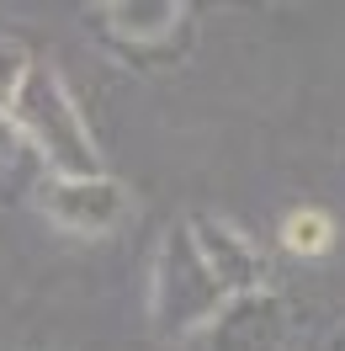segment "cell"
I'll return each mask as SVG.
<instances>
[{
	"label": "cell",
	"instance_id": "cell-1",
	"mask_svg": "<svg viewBox=\"0 0 345 351\" xmlns=\"http://www.w3.org/2000/svg\"><path fill=\"white\" fill-rule=\"evenodd\" d=\"M11 123L32 144L38 165H48L53 176H101V149H96L75 96L64 90V80L48 64L27 69L22 90L11 101Z\"/></svg>",
	"mask_w": 345,
	"mask_h": 351
},
{
	"label": "cell",
	"instance_id": "cell-2",
	"mask_svg": "<svg viewBox=\"0 0 345 351\" xmlns=\"http://www.w3.org/2000/svg\"><path fill=\"white\" fill-rule=\"evenodd\" d=\"M223 304H229V293H223L218 277L207 271L186 219L170 223L165 240H159V250H154V271H149V319L159 325V335L207 330Z\"/></svg>",
	"mask_w": 345,
	"mask_h": 351
},
{
	"label": "cell",
	"instance_id": "cell-3",
	"mask_svg": "<svg viewBox=\"0 0 345 351\" xmlns=\"http://www.w3.org/2000/svg\"><path fill=\"white\" fill-rule=\"evenodd\" d=\"M38 202L69 234H112L128 219V192L112 176H48L38 186Z\"/></svg>",
	"mask_w": 345,
	"mask_h": 351
},
{
	"label": "cell",
	"instance_id": "cell-4",
	"mask_svg": "<svg viewBox=\"0 0 345 351\" xmlns=\"http://www.w3.org/2000/svg\"><path fill=\"white\" fill-rule=\"evenodd\" d=\"M186 229H192L207 271L218 277V287H223L229 298H244V293H260V287H266V256H260V245L250 240L234 219H223V213H192Z\"/></svg>",
	"mask_w": 345,
	"mask_h": 351
},
{
	"label": "cell",
	"instance_id": "cell-5",
	"mask_svg": "<svg viewBox=\"0 0 345 351\" xmlns=\"http://www.w3.org/2000/svg\"><path fill=\"white\" fill-rule=\"evenodd\" d=\"M287 325H292L287 304L271 287H260V293L229 298L202 335H207V351H287Z\"/></svg>",
	"mask_w": 345,
	"mask_h": 351
},
{
	"label": "cell",
	"instance_id": "cell-6",
	"mask_svg": "<svg viewBox=\"0 0 345 351\" xmlns=\"http://www.w3.org/2000/svg\"><path fill=\"white\" fill-rule=\"evenodd\" d=\"M101 22L117 43H165L170 32H181L186 22V5L181 0H112L101 5Z\"/></svg>",
	"mask_w": 345,
	"mask_h": 351
},
{
	"label": "cell",
	"instance_id": "cell-7",
	"mask_svg": "<svg viewBox=\"0 0 345 351\" xmlns=\"http://www.w3.org/2000/svg\"><path fill=\"white\" fill-rule=\"evenodd\" d=\"M281 245L292 256H324L335 245V223L319 208H298V213H287V223H281Z\"/></svg>",
	"mask_w": 345,
	"mask_h": 351
},
{
	"label": "cell",
	"instance_id": "cell-8",
	"mask_svg": "<svg viewBox=\"0 0 345 351\" xmlns=\"http://www.w3.org/2000/svg\"><path fill=\"white\" fill-rule=\"evenodd\" d=\"M38 165V154L32 144L22 138V128L11 123V112H0V192L11 186V181H27V171Z\"/></svg>",
	"mask_w": 345,
	"mask_h": 351
},
{
	"label": "cell",
	"instance_id": "cell-9",
	"mask_svg": "<svg viewBox=\"0 0 345 351\" xmlns=\"http://www.w3.org/2000/svg\"><path fill=\"white\" fill-rule=\"evenodd\" d=\"M27 69H32V59H27L22 43H11V38H0V112H11V101H16V90H22Z\"/></svg>",
	"mask_w": 345,
	"mask_h": 351
}]
</instances>
